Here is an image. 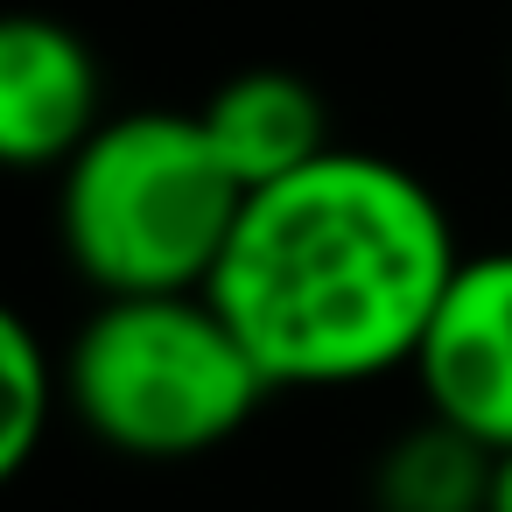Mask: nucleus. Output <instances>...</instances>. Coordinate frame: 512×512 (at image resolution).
<instances>
[{"mask_svg":"<svg viewBox=\"0 0 512 512\" xmlns=\"http://www.w3.org/2000/svg\"><path fill=\"white\" fill-rule=\"evenodd\" d=\"M456 267L449 204L414 169L330 148L246 190L204 295L246 337L274 393L365 386L414 365Z\"/></svg>","mask_w":512,"mask_h":512,"instance_id":"f257e3e1","label":"nucleus"},{"mask_svg":"<svg viewBox=\"0 0 512 512\" xmlns=\"http://www.w3.org/2000/svg\"><path fill=\"white\" fill-rule=\"evenodd\" d=\"M246 183L197 113H113L57 169V232L99 295L211 288Z\"/></svg>","mask_w":512,"mask_h":512,"instance_id":"f03ea898","label":"nucleus"},{"mask_svg":"<svg viewBox=\"0 0 512 512\" xmlns=\"http://www.w3.org/2000/svg\"><path fill=\"white\" fill-rule=\"evenodd\" d=\"M64 407L120 456L183 463L232 442L274 393L225 309L190 295H99L64 351Z\"/></svg>","mask_w":512,"mask_h":512,"instance_id":"7ed1b4c3","label":"nucleus"},{"mask_svg":"<svg viewBox=\"0 0 512 512\" xmlns=\"http://www.w3.org/2000/svg\"><path fill=\"white\" fill-rule=\"evenodd\" d=\"M106 120V64L71 22L0 15V169H64Z\"/></svg>","mask_w":512,"mask_h":512,"instance_id":"20e7f679","label":"nucleus"},{"mask_svg":"<svg viewBox=\"0 0 512 512\" xmlns=\"http://www.w3.org/2000/svg\"><path fill=\"white\" fill-rule=\"evenodd\" d=\"M428 414L470 428L498 456L512 449V246L463 253L414 365Z\"/></svg>","mask_w":512,"mask_h":512,"instance_id":"39448f33","label":"nucleus"},{"mask_svg":"<svg viewBox=\"0 0 512 512\" xmlns=\"http://www.w3.org/2000/svg\"><path fill=\"white\" fill-rule=\"evenodd\" d=\"M211 148L225 155V169L260 190V183H281L295 169H309L316 155L337 148L330 134V99L302 78V71H281V64H253V71H232L204 106H197Z\"/></svg>","mask_w":512,"mask_h":512,"instance_id":"423d86ee","label":"nucleus"},{"mask_svg":"<svg viewBox=\"0 0 512 512\" xmlns=\"http://www.w3.org/2000/svg\"><path fill=\"white\" fill-rule=\"evenodd\" d=\"M498 449L428 414L400 428L372 463V512H491Z\"/></svg>","mask_w":512,"mask_h":512,"instance_id":"0eeeda50","label":"nucleus"},{"mask_svg":"<svg viewBox=\"0 0 512 512\" xmlns=\"http://www.w3.org/2000/svg\"><path fill=\"white\" fill-rule=\"evenodd\" d=\"M64 400V372L50 365L43 337L29 330V316L15 302H0V491H8L29 456L43 449L50 407Z\"/></svg>","mask_w":512,"mask_h":512,"instance_id":"6e6552de","label":"nucleus"},{"mask_svg":"<svg viewBox=\"0 0 512 512\" xmlns=\"http://www.w3.org/2000/svg\"><path fill=\"white\" fill-rule=\"evenodd\" d=\"M491 512H512V449L498 456V484H491Z\"/></svg>","mask_w":512,"mask_h":512,"instance_id":"1a4fd4ad","label":"nucleus"}]
</instances>
